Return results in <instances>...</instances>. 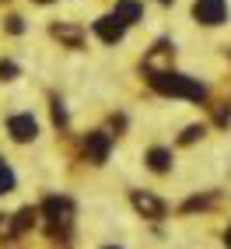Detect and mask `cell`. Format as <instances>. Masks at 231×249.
Wrapping results in <instances>:
<instances>
[{
  "label": "cell",
  "instance_id": "e0dca14e",
  "mask_svg": "<svg viewBox=\"0 0 231 249\" xmlns=\"http://www.w3.org/2000/svg\"><path fill=\"white\" fill-rule=\"evenodd\" d=\"M0 77H4V81L18 77V67H14V63H0Z\"/></svg>",
  "mask_w": 231,
  "mask_h": 249
},
{
  "label": "cell",
  "instance_id": "ba28073f",
  "mask_svg": "<svg viewBox=\"0 0 231 249\" xmlns=\"http://www.w3.org/2000/svg\"><path fill=\"white\" fill-rule=\"evenodd\" d=\"M123 32H126V25L116 18V14H105V18H98V21H95V36L102 39V42H119V39H123Z\"/></svg>",
  "mask_w": 231,
  "mask_h": 249
},
{
  "label": "cell",
  "instance_id": "ac0fdd59",
  "mask_svg": "<svg viewBox=\"0 0 231 249\" xmlns=\"http://www.w3.org/2000/svg\"><path fill=\"white\" fill-rule=\"evenodd\" d=\"M207 204H210L207 196H193V200H189V204H186L182 211H200V207H207Z\"/></svg>",
  "mask_w": 231,
  "mask_h": 249
},
{
  "label": "cell",
  "instance_id": "7c38bea8",
  "mask_svg": "<svg viewBox=\"0 0 231 249\" xmlns=\"http://www.w3.org/2000/svg\"><path fill=\"white\" fill-rule=\"evenodd\" d=\"M11 190H14V172L7 169V161L0 158V196H4V193H11Z\"/></svg>",
  "mask_w": 231,
  "mask_h": 249
},
{
  "label": "cell",
  "instance_id": "6da1fadb",
  "mask_svg": "<svg viewBox=\"0 0 231 249\" xmlns=\"http://www.w3.org/2000/svg\"><path fill=\"white\" fill-rule=\"evenodd\" d=\"M151 88L161 91V95H175V98H189V102H203L207 98V88L200 85L196 77H186V74H151Z\"/></svg>",
  "mask_w": 231,
  "mask_h": 249
},
{
  "label": "cell",
  "instance_id": "52a82bcc",
  "mask_svg": "<svg viewBox=\"0 0 231 249\" xmlns=\"http://www.w3.org/2000/svg\"><path fill=\"white\" fill-rule=\"evenodd\" d=\"M144 67L151 71V74H168V67H172V46L168 42H158L151 53H147Z\"/></svg>",
  "mask_w": 231,
  "mask_h": 249
},
{
  "label": "cell",
  "instance_id": "9a60e30c",
  "mask_svg": "<svg viewBox=\"0 0 231 249\" xmlns=\"http://www.w3.org/2000/svg\"><path fill=\"white\" fill-rule=\"evenodd\" d=\"M214 120H217V126H228L231 123V106H217L214 109Z\"/></svg>",
  "mask_w": 231,
  "mask_h": 249
},
{
  "label": "cell",
  "instance_id": "4fadbf2b",
  "mask_svg": "<svg viewBox=\"0 0 231 249\" xmlns=\"http://www.w3.org/2000/svg\"><path fill=\"white\" fill-rule=\"evenodd\" d=\"M28 225H35V207H21V211H18V221H14V228L25 231Z\"/></svg>",
  "mask_w": 231,
  "mask_h": 249
},
{
  "label": "cell",
  "instance_id": "d4e9b609",
  "mask_svg": "<svg viewBox=\"0 0 231 249\" xmlns=\"http://www.w3.org/2000/svg\"><path fill=\"white\" fill-rule=\"evenodd\" d=\"M105 249H116V246H105Z\"/></svg>",
  "mask_w": 231,
  "mask_h": 249
},
{
  "label": "cell",
  "instance_id": "44dd1931",
  "mask_svg": "<svg viewBox=\"0 0 231 249\" xmlns=\"http://www.w3.org/2000/svg\"><path fill=\"white\" fill-rule=\"evenodd\" d=\"M224 242H228V249H231V228H228V231H224Z\"/></svg>",
  "mask_w": 231,
  "mask_h": 249
},
{
  "label": "cell",
  "instance_id": "2e32d148",
  "mask_svg": "<svg viewBox=\"0 0 231 249\" xmlns=\"http://www.w3.org/2000/svg\"><path fill=\"white\" fill-rule=\"evenodd\" d=\"M14 231H18V228H14V221L7 218V214H0V235H14Z\"/></svg>",
  "mask_w": 231,
  "mask_h": 249
},
{
  "label": "cell",
  "instance_id": "277c9868",
  "mask_svg": "<svg viewBox=\"0 0 231 249\" xmlns=\"http://www.w3.org/2000/svg\"><path fill=\"white\" fill-rule=\"evenodd\" d=\"M7 134L18 141V144L35 141V137H39V123H35V116H32V112H18V116H11V120H7Z\"/></svg>",
  "mask_w": 231,
  "mask_h": 249
},
{
  "label": "cell",
  "instance_id": "ffe728a7",
  "mask_svg": "<svg viewBox=\"0 0 231 249\" xmlns=\"http://www.w3.org/2000/svg\"><path fill=\"white\" fill-rule=\"evenodd\" d=\"M25 25H21V18H7V32H14V36H18Z\"/></svg>",
  "mask_w": 231,
  "mask_h": 249
},
{
  "label": "cell",
  "instance_id": "8fae6325",
  "mask_svg": "<svg viewBox=\"0 0 231 249\" xmlns=\"http://www.w3.org/2000/svg\"><path fill=\"white\" fill-rule=\"evenodd\" d=\"M147 165H151V172H168L172 169V155L165 151V147H154V151H147Z\"/></svg>",
  "mask_w": 231,
  "mask_h": 249
},
{
  "label": "cell",
  "instance_id": "8992f818",
  "mask_svg": "<svg viewBox=\"0 0 231 249\" xmlns=\"http://www.w3.org/2000/svg\"><path fill=\"white\" fill-rule=\"evenodd\" d=\"M130 200H133V207L144 214V218H151V221H158V218H165V204L158 200L154 193H144V190H137L133 196H130Z\"/></svg>",
  "mask_w": 231,
  "mask_h": 249
},
{
  "label": "cell",
  "instance_id": "7402d4cb",
  "mask_svg": "<svg viewBox=\"0 0 231 249\" xmlns=\"http://www.w3.org/2000/svg\"><path fill=\"white\" fill-rule=\"evenodd\" d=\"M161 4H172V0H161Z\"/></svg>",
  "mask_w": 231,
  "mask_h": 249
},
{
  "label": "cell",
  "instance_id": "3957f363",
  "mask_svg": "<svg viewBox=\"0 0 231 249\" xmlns=\"http://www.w3.org/2000/svg\"><path fill=\"white\" fill-rule=\"evenodd\" d=\"M193 18L200 25H207V28L221 25L228 18V0H196L193 4Z\"/></svg>",
  "mask_w": 231,
  "mask_h": 249
},
{
  "label": "cell",
  "instance_id": "30bf717a",
  "mask_svg": "<svg viewBox=\"0 0 231 249\" xmlns=\"http://www.w3.org/2000/svg\"><path fill=\"white\" fill-rule=\"evenodd\" d=\"M140 4L137 0H119V4H116V18H119L123 25H133V21H140Z\"/></svg>",
  "mask_w": 231,
  "mask_h": 249
},
{
  "label": "cell",
  "instance_id": "9c48e42d",
  "mask_svg": "<svg viewBox=\"0 0 231 249\" xmlns=\"http://www.w3.org/2000/svg\"><path fill=\"white\" fill-rule=\"evenodd\" d=\"M49 36H53V39H60L63 46H70V49H77L81 42H84V32H81L77 25H67V21L53 25V28H49Z\"/></svg>",
  "mask_w": 231,
  "mask_h": 249
},
{
  "label": "cell",
  "instance_id": "cb8c5ba5",
  "mask_svg": "<svg viewBox=\"0 0 231 249\" xmlns=\"http://www.w3.org/2000/svg\"><path fill=\"white\" fill-rule=\"evenodd\" d=\"M7 249H18V246H7Z\"/></svg>",
  "mask_w": 231,
  "mask_h": 249
},
{
  "label": "cell",
  "instance_id": "603a6c76",
  "mask_svg": "<svg viewBox=\"0 0 231 249\" xmlns=\"http://www.w3.org/2000/svg\"><path fill=\"white\" fill-rule=\"evenodd\" d=\"M39 4H49V0H39Z\"/></svg>",
  "mask_w": 231,
  "mask_h": 249
},
{
  "label": "cell",
  "instance_id": "5b68a950",
  "mask_svg": "<svg viewBox=\"0 0 231 249\" xmlns=\"http://www.w3.org/2000/svg\"><path fill=\"white\" fill-rule=\"evenodd\" d=\"M109 147H112L109 134H88V141H84V158H88L91 165H102V161L109 158Z\"/></svg>",
  "mask_w": 231,
  "mask_h": 249
},
{
  "label": "cell",
  "instance_id": "7a4b0ae2",
  "mask_svg": "<svg viewBox=\"0 0 231 249\" xmlns=\"http://www.w3.org/2000/svg\"><path fill=\"white\" fill-rule=\"evenodd\" d=\"M42 214H46V221H49V231H60V228H67L70 225V200L67 196H49V200L42 204Z\"/></svg>",
  "mask_w": 231,
  "mask_h": 249
},
{
  "label": "cell",
  "instance_id": "d6986e66",
  "mask_svg": "<svg viewBox=\"0 0 231 249\" xmlns=\"http://www.w3.org/2000/svg\"><path fill=\"white\" fill-rule=\"evenodd\" d=\"M53 120H56L60 126H63V123H67V112H63V106H60V102L53 106Z\"/></svg>",
  "mask_w": 231,
  "mask_h": 249
},
{
  "label": "cell",
  "instance_id": "5bb4252c",
  "mask_svg": "<svg viewBox=\"0 0 231 249\" xmlns=\"http://www.w3.org/2000/svg\"><path fill=\"white\" fill-rule=\"evenodd\" d=\"M200 137H203V126H186L182 137H179V144H196Z\"/></svg>",
  "mask_w": 231,
  "mask_h": 249
}]
</instances>
